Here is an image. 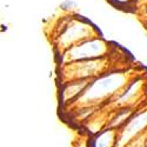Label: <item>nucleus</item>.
Masks as SVG:
<instances>
[{
    "instance_id": "nucleus-1",
    "label": "nucleus",
    "mask_w": 147,
    "mask_h": 147,
    "mask_svg": "<svg viewBox=\"0 0 147 147\" xmlns=\"http://www.w3.org/2000/svg\"><path fill=\"white\" fill-rule=\"evenodd\" d=\"M118 131L106 127L99 131L90 141V147H117Z\"/></svg>"
}]
</instances>
